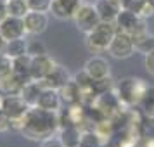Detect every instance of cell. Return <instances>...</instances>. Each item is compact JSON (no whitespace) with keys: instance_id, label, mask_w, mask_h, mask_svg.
<instances>
[{"instance_id":"24","label":"cell","mask_w":154,"mask_h":147,"mask_svg":"<svg viewBox=\"0 0 154 147\" xmlns=\"http://www.w3.org/2000/svg\"><path fill=\"white\" fill-rule=\"evenodd\" d=\"M7 12L14 17H24L29 12L26 0H7Z\"/></svg>"},{"instance_id":"21","label":"cell","mask_w":154,"mask_h":147,"mask_svg":"<svg viewBox=\"0 0 154 147\" xmlns=\"http://www.w3.org/2000/svg\"><path fill=\"white\" fill-rule=\"evenodd\" d=\"M4 54H7L11 59L28 54V40H24V38H16V40H9V42H5Z\"/></svg>"},{"instance_id":"34","label":"cell","mask_w":154,"mask_h":147,"mask_svg":"<svg viewBox=\"0 0 154 147\" xmlns=\"http://www.w3.org/2000/svg\"><path fill=\"white\" fill-rule=\"evenodd\" d=\"M9 16L7 12V0H0V23Z\"/></svg>"},{"instance_id":"3","label":"cell","mask_w":154,"mask_h":147,"mask_svg":"<svg viewBox=\"0 0 154 147\" xmlns=\"http://www.w3.org/2000/svg\"><path fill=\"white\" fill-rule=\"evenodd\" d=\"M147 87L149 85L144 80L128 76V78L119 80L118 83L114 85V92L118 93V97L123 102V106H128L130 107V106H139L144 92L147 90Z\"/></svg>"},{"instance_id":"26","label":"cell","mask_w":154,"mask_h":147,"mask_svg":"<svg viewBox=\"0 0 154 147\" xmlns=\"http://www.w3.org/2000/svg\"><path fill=\"white\" fill-rule=\"evenodd\" d=\"M135 12H137L142 19L152 17L154 16V4L151 2V0H140L139 5L135 7Z\"/></svg>"},{"instance_id":"25","label":"cell","mask_w":154,"mask_h":147,"mask_svg":"<svg viewBox=\"0 0 154 147\" xmlns=\"http://www.w3.org/2000/svg\"><path fill=\"white\" fill-rule=\"evenodd\" d=\"M80 147H104V140L94 130H83L80 139Z\"/></svg>"},{"instance_id":"16","label":"cell","mask_w":154,"mask_h":147,"mask_svg":"<svg viewBox=\"0 0 154 147\" xmlns=\"http://www.w3.org/2000/svg\"><path fill=\"white\" fill-rule=\"evenodd\" d=\"M69 80H73V76L69 75V71L66 69L64 66H61V64H56V68H54L52 73H50L49 76L42 81V85L43 87H49V88H56V90H59V88L64 87Z\"/></svg>"},{"instance_id":"8","label":"cell","mask_w":154,"mask_h":147,"mask_svg":"<svg viewBox=\"0 0 154 147\" xmlns=\"http://www.w3.org/2000/svg\"><path fill=\"white\" fill-rule=\"evenodd\" d=\"M56 64L57 63L49 54L31 57V68H29V76H31V80L33 81H43L52 73V69L56 68Z\"/></svg>"},{"instance_id":"11","label":"cell","mask_w":154,"mask_h":147,"mask_svg":"<svg viewBox=\"0 0 154 147\" xmlns=\"http://www.w3.org/2000/svg\"><path fill=\"white\" fill-rule=\"evenodd\" d=\"M23 21H24L26 35L38 36V35H42L43 31L47 29V26H49V14H47V12L29 11L28 14L23 17Z\"/></svg>"},{"instance_id":"27","label":"cell","mask_w":154,"mask_h":147,"mask_svg":"<svg viewBox=\"0 0 154 147\" xmlns=\"http://www.w3.org/2000/svg\"><path fill=\"white\" fill-rule=\"evenodd\" d=\"M112 87H114V85H112L111 76L102 78V80H94V81H92V90H94L95 95H100V93H104V92L111 90Z\"/></svg>"},{"instance_id":"15","label":"cell","mask_w":154,"mask_h":147,"mask_svg":"<svg viewBox=\"0 0 154 147\" xmlns=\"http://www.w3.org/2000/svg\"><path fill=\"white\" fill-rule=\"evenodd\" d=\"M38 107L42 109H47V111H56L59 112L61 106H63V100H61V95H59V90L56 88H49V87H43L42 93L38 97Z\"/></svg>"},{"instance_id":"13","label":"cell","mask_w":154,"mask_h":147,"mask_svg":"<svg viewBox=\"0 0 154 147\" xmlns=\"http://www.w3.org/2000/svg\"><path fill=\"white\" fill-rule=\"evenodd\" d=\"M80 5H82V0H54L50 12L57 19H73Z\"/></svg>"},{"instance_id":"12","label":"cell","mask_w":154,"mask_h":147,"mask_svg":"<svg viewBox=\"0 0 154 147\" xmlns=\"http://www.w3.org/2000/svg\"><path fill=\"white\" fill-rule=\"evenodd\" d=\"M83 69L90 75L92 80H102V78L111 76V66H109V63L106 61L104 57H100V56L90 57V59L85 63Z\"/></svg>"},{"instance_id":"1","label":"cell","mask_w":154,"mask_h":147,"mask_svg":"<svg viewBox=\"0 0 154 147\" xmlns=\"http://www.w3.org/2000/svg\"><path fill=\"white\" fill-rule=\"evenodd\" d=\"M59 130V112L47 111L42 107H29L26 116L23 118L21 132L26 139L43 140L54 135Z\"/></svg>"},{"instance_id":"9","label":"cell","mask_w":154,"mask_h":147,"mask_svg":"<svg viewBox=\"0 0 154 147\" xmlns=\"http://www.w3.org/2000/svg\"><path fill=\"white\" fill-rule=\"evenodd\" d=\"M94 104L97 106L107 118H112L114 114L121 112V106H123V102L119 100L118 93L114 92V87H112L111 90H107V92H104V93L97 95V99H95Z\"/></svg>"},{"instance_id":"32","label":"cell","mask_w":154,"mask_h":147,"mask_svg":"<svg viewBox=\"0 0 154 147\" xmlns=\"http://www.w3.org/2000/svg\"><path fill=\"white\" fill-rule=\"evenodd\" d=\"M40 147H64V144L61 142L59 137H56V133H54V135H50L47 139L40 140Z\"/></svg>"},{"instance_id":"7","label":"cell","mask_w":154,"mask_h":147,"mask_svg":"<svg viewBox=\"0 0 154 147\" xmlns=\"http://www.w3.org/2000/svg\"><path fill=\"white\" fill-rule=\"evenodd\" d=\"M29 111V106L19 93H9L2 99V112L9 119H23Z\"/></svg>"},{"instance_id":"6","label":"cell","mask_w":154,"mask_h":147,"mask_svg":"<svg viewBox=\"0 0 154 147\" xmlns=\"http://www.w3.org/2000/svg\"><path fill=\"white\" fill-rule=\"evenodd\" d=\"M107 54L112 59H118V61H125L135 54V43H133V36L123 31H116V35L112 38L111 45L107 49Z\"/></svg>"},{"instance_id":"2","label":"cell","mask_w":154,"mask_h":147,"mask_svg":"<svg viewBox=\"0 0 154 147\" xmlns=\"http://www.w3.org/2000/svg\"><path fill=\"white\" fill-rule=\"evenodd\" d=\"M116 24L114 23H107V21H100L92 29L90 33L87 35V49L90 50L92 54H102L107 52L109 45H111L112 38L116 35Z\"/></svg>"},{"instance_id":"23","label":"cell","mask_w":154,"mask_h":147,"mask_svg":"<svg viewBox=\"0 0 154 147\" xmlns=\"http://www.w3.org/2000/svg\"><path fill=\"white\" fill-rule=\"evenodd\" d=\"M139 109L146 116H154V87H147L139 102Z\"/></svg>"},{"instance_id":"33","label":"cell","mask_w":154,"mask_h":147,"mask_svg":"<svg viewBox=\"0 0 154 147\" xmlns=\"http://www.w3.org/2000/svg\"><path fill=\"white\" fill-rule=\"evenodd\" d=\"M144 64H146V69L154 75V50L144 56Z\"/></svg>"},{"instance_id":"31","label":"cell","mask_w":154,"mask_h":147,"mask_svg":"<svg viewBox=\"0 0 154 147\" xmlns=\"http://www.w3.org/2000/svg\"><path fill=\"white\" fill-rule=\"evenodd\" d=\"M26 2H28L29 11H35V12H50V7H52L54 0H26Z\"/></svg>"},{"instance_id":"29","label":"cell","mask_w":154,"mask_h":147,"mask_svg":"<svg viewBox=\"0 0 154 147\" xmlns=\"http://www.w3.org/2000/svg\"><path fill=\"white\" fill-rule=\"evenodd\" d=\"M73 81L80 87V90H87V88H92V81H94V80L90 78V75H88L87 71L82 69L73 76Z\"/></svg>"},{"instance_id":"30","label":"cell","mask_w":154,"mask_h":147,"mask_svg":"<svg viewBox=\"0 0 154 147\" xmlns=\"http://www.w3.org/2000/svg\"><path fill=\"white\" fill-rule=\"evenodd\" d=\"M9 75H12V59L7 54L0 52V80L7 78Z\"/></svg>"},{"instance_id":"35","label":"cell","mask_w":154,"mask_h":147,"mask_svg":"<svg viewBox=\"0 0 154 147\" xmlns=\"http://www.w3.org/2000/svg\"><path fill=\"white\" fill-rule=\"evenodd\" d=\"M4 49H5V40H4V36L0 35V52H4Z\"/></svg>"},{"instance_id":"14","label":"cell","mask_w":154,"mask_h":147,"mask_svg":"<svg viewBox=\"0 0 154 147\" xmlns=\"http://www.w3.org/2000/svg\"><path fill=\"white\" fill-rule=\"evenodd\" d=\"M95 9L100 16V21L114 23L118 12L123 9V0H97Z\"/></svg>"},{"instance_id":"28","label":"cell","mask_w":154,"mask_h":147,"mask_svg":"<svg viewBox=\"0 0 154 147\" xmlns=\"http://www.w3.org/2000/svg\"><path fill=\"white\" fill-rule=\"evenodd\" d=\"M28 54L31 57H36V56H45L47 54V47H45V43L42 40H28Z\"/></svg>"},{"instance_id":"20","label":"cell","mask_w":154,"mask_h":147,"mask_svg":"<svg viewBox=\"0 0 154 147\" xmlns=\"http://www.w3.org/2000/svg\"><path fill=\"white\" fill-rule=\"evenodd\" d=\"M80 87H78L73 80H69L68 83L59 88V95L63 100L64 106H71V104H78L80 102Z\"/></svg>"},{"instance_id":"17","label":"cell","mask_w":154,"mask_h":147,"mask_svg":"<svg viewBox=\"0 0 154 147\" xmlns=\"http://www.w3.org/2000/svg\"><path fill=\"white\" fill-rule=\"evenodd\" d=\"M82 128L80 126H63L59 128V139L64 144V147H80V139H82Z\"/></svg>"},{"instance_id":"5","label":"cell","mask_w":154,"mask_h":147,"mask_svg":"<svg viewBox=\"0 0 154 147\" xmlns=\"http://www.w3.org/2000/svg\"><path fill=\"white\" fill-rule=\"evenodd\" d=\"M73 21H75V26H76L78 31L88 35L92 29L100 23V16H99L95 5L82 2V5L78 7V11L73 16Z\"/></svg>"},{"instance_id":"4","label":"cell","mask_w":154,"mask_h":147,"mask_svg":"<svg viewBox=\"0 0 154 147\" xmlns=\"http://www.w3.org/2000/svg\"><path fill=\"white\" fill-rule=\"evenodd\" d=\"M114 24H116V29L118 31H123V33H128V35H139L142 31H147L146 29V19H142L135 11L132 9L123 7L118 12L116 19H114Z\"/></svg>"},{"instance_id":"10","label":"cell","mask_w":154,"mask_h":147,"mask_svg":"<svg viewBox=\"0 0 154 147\" xmlns=\"http://www.w3.org/2000/svg\"><path fill=\"white\" fill-rule=\"evenodd\" d=\"M0 35L4 36V40H16V38H24L26 29H24V21L23 17H14L7 16L4 21L0 23Z\"/></svg>"},{"instance_id":"18","label":"cell","mask_w":154,"mask_h":147,"mask_svg":"<svg viewBox=\"0 0 154 147\" xmlns=\"http://www.w3.org/2000/svg\"><path fill=\"white\" fill-rule=\"evenodd\" d=\"M29 68H31V56L29 54H24V56L12 59V73L16 76H19L21 80H24L26 83L33 81L31 76H29Z\"/></svg>"},{"instance_id":"22","label":"cell","mask_w":154,"mask_h":147,"mask_svg":"<svg viewBox=\"0 0 154 147\" xmlns=\"http://www.w3.org/2000/svg\"><path fill=\"white\" fill-rule=\"evenodd\" d=\"M133 43H135V52L140 54H149L154 50V35H149L147 31H142L139 35L133 36Z\"/></svg>"},{"instance_id":"19","label":"cell","mask_w":154,"mask_h":147,"mask_svg":"<svg viewBox=\"0 0 154 147\" xmlns=\"http://www.w3.org/2000/svg\"><path fill=\"white\" fill-rule=\"evenodd\" d=\"M42 90H43L42 81H29V83H26L21 88L19 95L24 99V102H26L29 107H35V106L38 104V97H40Z\"/></svg>"}]
</instances>
